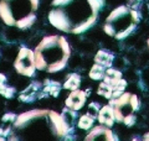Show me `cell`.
I'll return each mask as SVG.
<instances>
[{
	"label": "cell",
	"instance_id": "cell-1",
	"mask_svg": "<svg viewBox=\"0 0 149 141\" xmlns=\"http://www.w3.org/2000/svg\"><path fill=\"white\" fill-rule=\"evenodd\" d=\"M103 4L104 0H71L67 4L55 6L49 12V21L60 31L81 34L96 22Z\"/></svg>",
	"mask_w": 149,
	"mask_h": 141
},
{
	"label": "cell",
	"instance_id": "cell-2",
	"mask_svg": "<svg viewBox=\"0 0 149 141\" xmlns=\"http://www.w3.org/2000/svg\"><path fill=\"white\" fill-rule=\"evenodd\" d=\"M35 66L39 70L57 73L67 64L70 46L63 36H46L35 48Z\"/></svg>",
	"mask_w": 149,
	"mask_h": 141
},
{
	"label": "cell",
	"instance_id": "cell-3",
	"mask_svg": "<svg viewBox=\"0 0 149 141\" xmlns=\"http://www.w3.org/2000/svg\"><path fill=\"white\" fill-rule=\"evenodd\" d=\"M141 16L136 10H130L128 6H118L107 17L103 31L117 40H123L132 34Z\"/></svg>",
	"mask_w": 149,
	"mask_h": 141
},
{
	"label": "cell",
	"instance_id": "cell-4",
	"mask_svg": "<svg viewBox=\"0 0 149 141\" xmlns=\"http://www.w3.org/2000/svg\"><path fill=\"white\" fill-rule=\"evenodd\" d=\"M109 104L113 106L114 118L119 123H124L127 126H132L136 123L134 113L139 108V99L136 94L123 93L118 98H112Z\"/></svg>",
	"mask_w": 149,
	"mask_h": 141
},
{
	"label": "cell",
	"instance_id": "cell-5",
	"mask_svg": "<svg viewBox=\"0 0 149 141\" xmlns=\"http://www.w3.org/2000/svg\"><path fill=\"white\" fill-rule=\"evenodd\" d=\"M16 72L26 77H34L35 70L37 69L35 66V52L30 48L22 47L17 53V57L14 62Z\"/></svg>",
	"mask_w": 149,
	"mask_h": 141
},
{
	"label": "cell",
	"instance_id": "cell-6",
	"mask_svg": "<svg viewBox=\"0 0 149 141\" xmlns=\"http://www.w3.org/2000/svg\"><path fill=\"white\" fill-rule=\"evenodd\" d=\"M5 1L10 8L13 16L15 17L16 21L19 19L34 12L37 9V5L32 0H5Z\"/></svg>",
	"mask_w": 149,
	"mask_h": 141
},
{
	"label": "cell",
	"instance_id": "cell-7",
	"mask_svg": "<svg viewBox=\"0 0 149 141\" xmlns=\"http://www.w3.org/2000/svg\"><path fill=\"white\" fill-rule=\"evenodd\" d=\"M44 97H47L44 92V83L41 82H31L24 91L20 93L19 99L22 103H34L37 99H41Z\"/></svg>",
	"mask_w": 149,
	"mask_h": 141
},
{
	"label": "cell",
	"instance_id": "cell-8",
	"mask_svg": "<svg viewBox=\"0 0 149 141\" xmlns=\"http://www.w3.org/2000/svg\"><path fill=\"white\" fill-rule=\"evenodd\" d=\"M49 116H50V121L51 124L54 125V129L56 131V135L58 138H63V139H67L68 135L73 131V128H70V126L65 123V120L62 119L61 114L52 110H49Z\"/></svg>",
	"mask_w": 149,
	"mask_h": 141
},
{
	"label": "cell",
	"instance_id": "cell-9",
	"mask_svg": "<svg viewBox=\"0 0 149 141\" xmlns=\"http://www.w3.org/2000/svg\"><path fill=\"white\" fill-rule=\"evenodd\" d=\"M86 99H87V94L83 92V91H80V89H74V91H71L70 95L67 97L66 99V106L70 108L72 110H80L81 108H83L86 103Z\"/></svg>",
	"mask_w": 149,
	"mask_h": 141
},
{
	"label": "cell",
	"instance_id": "cell-10",
	"mask_svg": "<svg viewBox=\"0 0 149 141\" xmlns=\"http://www.w3.org/2000/svg\"><path fill=\"white\" fill-rule=\"evenodd\" d=\"M87 141H95V140H107V141H112V140H116V136L113 135V133L108 129V126L106 128L104 126H96L95 129H92L90 131L86 138Z\"/></svg>",
	"mask_w": 149,
	"mask_h": 141
},
{
	"label": "cell",
	"instance_id": "cell-11",
	"mask_svg": "<svg viewBox=\"0 0 149 141\" xmlns=\"http://www.w3.org/2000/svg\"><path fill=\"white\" fill-rule=\"evenodd\" d=\"M46 114H49V110H30V111H25L20 114L16 120H15V128H22L25 126L26 124H29L31 120L34 119H37V118H42V116H46Z\"/></svg>",
	"mask_w": 149,
	"mask_h": 141
},
{
	"label": "cell",
	"instance_id": "cell-12",
	"mask_svg": "<svg viewBox=\"0 0 149 141\" xmlns=\"http://www.w3.org/2000/svg\"><path fill=\"white\" fill-rule=\"evenodd\" d=\"M97 118H98V121L102 125H106V126H108V128H111V126L113 125L114 120H116L113 106H112L111 104L106 105V106H102Z\"/></svg>",
	"mask_w": 149,
	"mask_h": 141
},
{
	"label": "cell",
	"instance_id": "cell-13",
	"mask_svg": "<svg viewBox=\"0 0 149 141\" xmlns=\"http://www.w3.org/2000/svg\"><path fill=\"white\" fill-rule=\"evenodd\" d=\"M63 88V84L60 82L52 81V79H45L44 81V92L46 93V95H51V97H58L61 89Z\"/></svg>",
	"mask_w": 149,
	"mask_h": 141
},
{
	"label": "cell",
	"instance_id": "cell-14",
	"mask_svg": "<svg viewBox=\"0 0 149 141\" xmlns=\"http://www.w3.org/2000/svg\"><path fill=\"white\" fill-rule=\"evenodd\" d=\"M0 17H1V20L9 26H13L16 24L15 17L13 16V12H11L10 8H9L5 0H1V1H0Z\"/></svg>",
	"mask_w": 149,
	"mask_h": 141
},
{
	"label": "cell",
	"instance_id": "cell-15",
	"mask_svg": "<svg viewBox=\"0 0 149 141\" xmlns=\"http://www.w3.org/2000/svg\"><path fill=\"white\" fill-rule=\"evenodd\" d=\"M113 61H114V56L112 55L111 52H108V51L101 50L95 56V62L96 63H100L102 66H104L106 68H109L113 64Z\"/></svg>",
	"mask_w": 149,
	"mask_h": 141
},
{
	"label": "cell",
	"instance_id": "cell-16",
	"mask_svg": "<svg viewBox=\"0 0 149 141\" xmlns=\"http://www.w3.org/2000/svg\"><path fill=\"white\" fill-rule=\"evenodd\" d=\"M120 79H122V73L119 72L118 69H114V68H107L106 69V73H104V77H103V82L108 83L109 86L114 87Z\"/></svg>",
	"mask_w": 149,
	"mask_h": 141
},
{
	"label": "cell",
	"instance_id": "cell-17",
	"mask_svg": "<svg viewBox=\"0 0 149 141\" xmlns=\"http://www.w3.org/2000/svg\"><path fill=\"white\" fill-rule=\"evenodd\" d=\"M81 84V77L80 74L77 73H70L66 81L63 83V88L65 89H68V91H74V89H78Z\"/></svg>",
	"mask_w": 149,
	"mask_h": 141
},
{
	"label": "cell",
	"instance_id": "cell-18",
	"mask_svg": "<svg viewBox=\"0 0 149 141\" xmlns=\"http://www.w3.org/2000/svg\"><path fill=\"white\" fill-rule=\"evenodd\" d=\"M35 21H36V15L34 12H31V14H29V15L19 19V20L16 21V24H15V26L19 27V29H21V30H25V29H29L30 26L34 25Z\"/></svg>",
	"mask_w": 149,
	"mask_h": 141
},
{
	"label": "cell",
	"instance_id": "cell-19",
	"mask_svg": "<svg viewBox=\"0 0 149 141\" xmlns=\"http://www.w3.org/2000/svg\"><path fill=\"white\" fill-rule=\"evenodd\" d=\"M104 73H106V67L104 66L95 62L93 67L90 70V78L93 79V81H101V79H103Z\"/></svg>",
	"mask_w": 149,
	"mask_h": 141
},
{
	"label": "cell",
	"instance_id": "cell-20",
	"mask_svg": "<svg viewBox=\"0 0 149 141\" xmlns=\"http://www.w3.org/2000/svg\"><path fill=\"white\" fill-rule=\"evenodd\" d=\"M61 116L65 120V123H66L70 128H73L74 120H76V110H72V109H70V108L66 106V108H63Z\"/></svg>",
	"mask_w": 149,
	"mask_h": 141
},
{
	"label": "cell",
	"instance_id": "cell-21",
	"mask_svg": "<svg viewBox=\"0 0 149 141\" xmlns=\"http://www.w3.org/2000/svg\"><path fill=\"white\" fill-rule=\"evenodd\" d=\"M93 121H95V118L91 116L90 114H85L78 119L77 125H78V128L82 130H88L93 126Z\"/></svg>",
	"mask_w": 149,
	"mask_h": 141
},
{
	"label": "cell",
	"instance_id": "cell-22",
	"mask_svg": "<svg viewBox=\"0 0 149 141\" xmlns=\"http://www.w3.org/2000/svg\"><path fill=\"white\" fill-rule=\"evenodd\" d=\"M98 94L102 97H104L106 99H112V95H113V87L109 86L108 83L102 82L98 87Z\"/></svg>",
	"mask_w": 149,
	"mask_h": 141
},
{
	"label": "cell",
	"instance_id": "cell-23",
	"mask_svg": "<svg viewBox=\"0 0 149 141\" xmlns=\"http://www.w3.org/2000/svg\"><path fill=\"white\" fill-rule=\"evenodd\" d=\"M15 92H16L15 88L8 86L6 83L0 87V95H3L4 98H6V99H11L14 97V94H15Z\"/></svg>",
	"mask_w": 149,
	"mask_h": 141
},
{
	"label": "cell",
	"instance_id": "cell-24",
	"mask_svg": "<svg viewBox=\"0 0 149 141\" xmlns=\"http://www.w3.org/2000/svg\"><path fill=\"white\" fill-rule=\"evenodd\" d=\"M125 87H127V82H125L124 79H120V81L113 87V95H112V98H118L119 95H122L124 93Z\"/></svg>",
	"mask_w": 149,
	"mask_h": 141
},
{
	"label": "cell",
	"instance_id": "cell-25",
	"mask_svg": "<svg viewBox=\"0 0 149 141\" xmlns=\"http://www.w3.org/2000/svg\"><path fill=\"white\" fill-rule=\"evenodd\" d=\"M101 110V105L98 104L97 102H92L90 105H88V109H87V114H90L91 116H93L96 119L98 116V113Z\"/></svg>",
	"mask_w": 149,
	"mask_h": 141
},
{
	"label": "cell",
	"instance_id": "cell-26",
	"mask_svg": "<svg viewBox=\"0 0 149 141\" xmlns=\"http://www.w3.org/2000/svg\"><path fill=\"white\" fill-rule=\"evenodd\" d=\"M11 126L13 124H6V123H3L1 126H0V135L4 136V138H6L11 134Z\"/></svg>",
	"mask_w": 149,
	"mask_h": 141
},
{
	"label": "cell",
	"instance_id": "cell-27",
	"mask_svg": "<svg viewBox=\"0 0 149 141\" xmlns=\"http://www.w3.org/2000/svg\"><path fill=\"white\" fill-rule=\"evenodd\" d=\"M5 83H6V77H5V74L0 73V87H1L3 84H5Z\"/></svg>",
	"mask_w": 149,
	"mask_h": 141
},
{
	"label": "cell",
	"instance_id": "cell-28",
	"mask_svg": "<svg viewBox=\"0 0 149 141\" xmlns=\"http://www.w3.org/2000/svg\"><path fill=\"white\" fill-rule=\"evenodd\" d=\"M144 139H146V140H149V133H148L146 136H144Z\"/></svg>",
	"mask_w": 149,
	"mask_h": 141
},
{
	"label": "cell",
	"instance_id": "cell-29",
	"mask_svg": "<svg viewBox=\"0 0 149 141\" xmlns=\"http://www.w3.org/2000/svg\"><path fill=\"white\" fill-rule=\"evenodd\" d=\"M148 47H149V39H148Z\"/></svg>",
	"mask_w": 149,
	"mask_h": 141
}]
</instances>
